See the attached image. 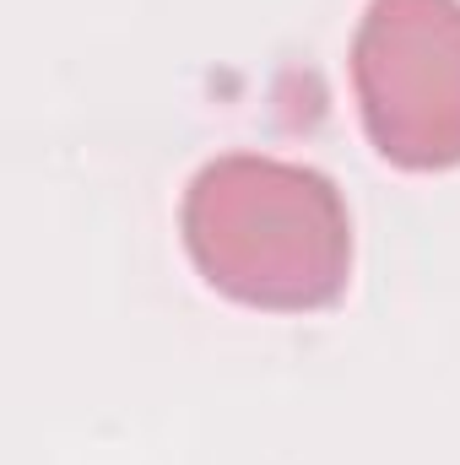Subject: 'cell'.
Here are the masks:
<instances>
[{"instance_id": "1", "label": "cell", "mask_w": 460, "mask_h": 465, "mask_svg": "<svg viewBox=\"0 0 460 465\" xmlns=\"http://www.w3.org/2000/svg\"><path fill=\"white\" fill-rule=\"evenodd\" d=\"M185 238L212 287L265 309L331 303L352 249L331 179L271 157L201 168L185 201Z\"/></svg>"}, {"instance_id": "2", "label": "cell", "mask_w": 460, "mask_h": 465, "mask_svg": "<svg viewBox=\"0 0 460 465\" xmlns=\"http://www.w3.org/2000/svg\"><path fill=\"white\" fill-rule=\"evenodd\" d=\"M357 98L385 157L460 163V5L374 0L357 33Z\"/></svg>"}]
</instances>
